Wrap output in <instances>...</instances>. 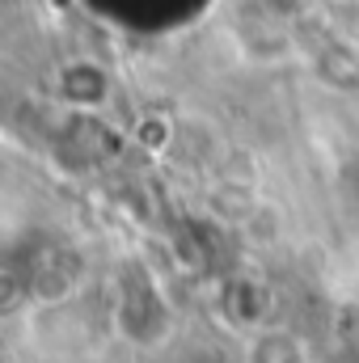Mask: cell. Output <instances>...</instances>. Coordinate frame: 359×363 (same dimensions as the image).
I'll return each instance as SVG.
<instances>
[{"label": "cell", "instance_id": "cell-1", "mask_svg": "<svg viewBox=\"0 0 359 363\" xmlns=\"http://www.w3.org/2000/svg\"><path fill=\"white\" fill-rule=\"evenodd\" d=\"M245 363H304V347L283 330H263L258 338H250Z\"/></svg>", "mask_w": 359, "mask_h": 363}]
</instances>
